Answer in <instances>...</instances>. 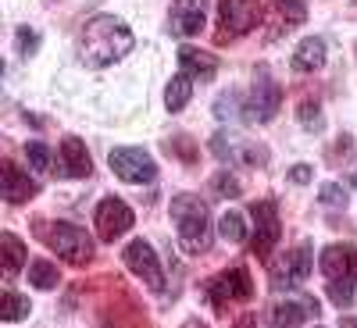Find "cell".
<instances>
[{"label": "cell", "instance_id": "obj_7", "mask_svg": "<svg viewBox=\"0 0 357 328\" xmlns=\"http://www.w3.org/2000/svg\"><path fill=\"white\" fill-rule=\"evenodd\" d=\"M250 214H254V235H250V247L257 257H268L272 253V247L279 243V235H282V225H279V203L275 200H257L250 207Z\"/></svg>", "mask_w": 357, "mask_h": 328}, {"label": "cell", "instance_id": "obj_2", "mask_svg": "<svg viewBox=\"0 0 357 328\" xmlns=\"http://www.w3.org/2000/svg\"><path fill=\"white\" fill-rule=\"evenodd\" d=\"M172 221L178 232V247L190 257H200L211 250V211L197 193H178L172 196Z\"/></svg>", "mask_w": 357, "mask_h": 328}, {"label": "cell", "instance_id": "obj_3", "mask_svg": "<svg viewBox=\"0 0 357 328\" xmlns=\"http://www.w3.org/2000/svg\"><path fill=\"white\" fill-rule=\"evenodd\" d=\"M321 275H325V289L329 300L336 307H350L354 304V286H357V247L354 243H333L321 250Z\"/></svg>", "mask_w": 357, "mask_h": 328}, {"label": "cell", "instance_id": "obj_6", "mask_svg": "<svg viewBox=\"0 0 357 328\" xmlns=\"http://www.w3.org/2000/svg\"><path fill=\"white\" fill-rule=\"evenodd\" d=\"M111 171L122 178V182L139 186V182H154L158 164L143 146H118V150H111Z\"/></svg>", "mask_w": 357, "mask_h": 328}, {"label": "cell", "instance_id": "obj_14", "mask_svg": "<svg viewBox=\"0 0 357 328\" xmlns=\"http://www.w3.org/2000/svg\"><path fill=\"white\" fill-rule=\"evenodd\" d=\"M0 193H4L8 203H25V200L36 196V182L15 161H4L0 164Z\"/></svg>", "mask_w": 357, "mask_h": 328}, {"label": "cell", "instance_id": "obj_22", "mask_svg": "<svg viewBox=\"0 0 357 328\" xmlns=\"http://www.w3.org/2000/svg\"><path fill=\"white\" fill-rule=\"evenodd\" d=\"M218 232H222L225 243H243V240H247V221H243V214L225 211V214L218 218Z\"/></svg>", "mask_w": 357, "mask_h": 328}, {"label": "cell", "instance_id": "obj_13", "mask_svg": "<svg viewBox=\"0 0 357 328\" xmlns=\"http://www.w3.org/2000/svg\"><path fill=\"white\" fill-rule=\"evenodd\" d=\"M311 318H318V304L311 296H301V300L286 296V300L272 304V311H268V328H301Z\"/></svg>", "mask_w": 357, "mask_h": 328}, {"label": "cell", "instance_id": "obj_31", "mask_svg": "<svg viewBox=\"0 0 357 328\" xmlns=\"http://www.w3.org/2000/svg\"><path fill=\"white\" fill-rule=\"evenodd\" d=\"M232 328H254V318H250V314H243V318H240V321H236Z\"/></svg>", "mask_w": 357, "mask_h": 328}, {"label": "cell", "instance_id": "obj_12", "mask_svg": "<svg viewBox=\"0 0 357 328\" xmlns=\"http://www.w3.org/2000/svg\"><path fill=\"white\" fill-rule=\"evenodd\" d=\"M311 275V247L301 243L296 250H286L282 260L272 264V289H293Z\"/></svg>", "mask_w": 357, "mask_h": 328}, {"label": "cell", "instance_id": "obj_11", "mask_svg": "<svg viewBox=\"0 0 357 328\" xmlns=\"http://www.w3.org/2000/svg\"><path fill=\"white\" fill-rule=\"evenodd\" d=\"M279 107H282L279 82L268 75V72H261V79L250 89V100H247V118H250V122H257V125H264V122H272V118L279 114Z\"/></svg>", "mask_w": 357, "mask_h": 328}, {"label": "cell", "instance_id": "obj_23", "mask_svg": "<svg viewBox=\"0 0 357 328\" xmlns=\"http://www.w3.org/2000/svg\"><path fill=\"white\" fill-rule=\"evenodd\" d=\"M57 279H61V275H57V267L50 260H33V264H29V282H33L36 289H54Z\"/></svg>", "mask_w": 357, "mask_h": 328}, {"label": "cell", "instance_id": "obj_29", "mask_svg": "<svg viewBox=\"0 0 357 328\" xmlns=\"http://www.w3.org/2000/svg\"><path fill=\"white\" fill-rule=\"evenodd\" d=\"M301 122H304L307 129L318 125V104H314V100H304V104H301Z\"/></svg>", "mask_w": 357, "mask_h": 328}, {"label": "cell", "instance_id": "obj_24", "mask_svg": "<svg viewBox=\"0 0 357 328\" xmlns=\"http://www.w3.org/2000/svg\"><path fill=\"white\" fill-rule=\"evenodd\" d=\"M0 318H4V321H22V318H29V296L4 292V296H0Z\"/></svg>", "mask_w": 357, "mask_h": 328}, {"label": "cell", "instance_id": "obj_16", "mask_svg": "<svg viewBox=\"0 0 357 328\" xmlns=\"http://www.w3.org/2000/svg\"><path fill=\"white\" fill-rule=\"evenodd\" d=\"M204 29V0H178L172 8V33L197 36Z\"/></svg>", "mask_w": 357, "mask_h": 328}, {"label": "cell", "instance_id": "obj_8", "mask_svg": "<svg viewBox=\"0 0 357 328\" xmlns=\"http://www.w3.org/2000/svg\"><path fill=\"white\" fill-rule=\"evenodd\" d=\"M218 18H222V33L218 40H236V36H243L250 33V29L257 25L261 18V4L257 0H218Z\"/></svg>", "mask_w": 357, "mask_h": 328}, {"label": "cell", "instance_id": "obj_28", "mask_svg": "<svg viewBox=\"0 0 357 328\" xmlns=\"http://www.w3.org/2000/svg\"><path fill=\"white\" fill-rule=\"evenodd\" d=\"M318 200H321V203H333V207H347V193H343L336 182H325L321 193H318Z\"/></svg>", "mask_w": 357, "mask_h": 328}, {"label": "cell", "instance_id": "obj_18", "mask_svg": "<svg viewBox=\"0 0 357 328\" xmlns=\"http://www.w3.org/2000/svg\"><path fill=\"white\" fill-rule=\"evenodd\" d=\"M321 65H325V40L321 36H307L293 50V72H318Z\"/></svg>", "mask_w": 357, "mask_h": 328}, {"label": "cell", "instance_id": "obj_1", "mask_svg": "<svg viewBox=\"0 0 357 328\" xmlns=\"http://www.w3.org/2000/svg\"><path fill=\"white\" fill-rule=\"evenodd\" d=\"M132 33L126 22H118L111 15H93L86 25H82V61L89 68H107L114 61L132 50Z\"/></svg>", "mask_w": 357, "mask_h": 328}, {"label": "cell", "instance_id": "obj_25", "mask_svg": "<svg viewBox=\"0 0 357 328\" xmlns=\"http://www.w3.org/2000/svg\"><path fill=\"white\" fill-rule=\"evenodd\" d=\"M25 157H29V164H33L36 171H47L50 168V150L43 143H25Z\"/></svg>", "mask_w": 357, "mask_h": 328}, {"label": "cell", "instance_id": "obj_30", "mask_svg": "<svg viewBox=\"0 0 357 328\" xmlns=\"http://www.w3.org/2000/svg\"><path fill=\"white\" fill-rule=\"evenodd\" d=\"M289 178H293V182H307V178H311V168H307V164L293 168V171H289Z\"/></svg>", "mask_w": 357, "mask_h": 328}, {"label": "cell", "instance_id": "obj_5", "mask_svg": "<svg viewBox=\"0 0 357 328\" xmlns=\"http://www.w3.org/2000/svg\"><path fill=\"white\" fill-rule=\"evenodd\" d=\"M204 296H207V304H211L218 314L232 304H247L250 296H254V282H250V272L247 267H229V272L215 275L211 282L204 286Z\"/></svg>", "mask_w": 357, "mask_h": 328}, {"label": "cell", "instance_id": "obj_32", "mask_svg": "<svg viewBox=\"0 0 357 328\" xmlns=\"http://www.w3.org/2000/svg\"><path fill=\"white\" fill-rule=\"evenodd\" d=\"M183 328H207V325H204V321H197V318H190V321H186Z\"/></svg>", "mask_w": 357, "mask_h": 328}, {"label": "cell", "instance_id": "obj_9", "mask_svg": "<svg viewBox=\"0 0 357 328\" xmlns=\"http://www.w3.org/2000/svg\"><path fill=\"white\" fill-rule=\"evenodd\" d=\"M93 221H97V235L104 243H114V240H122V235L132 228V207L126 203V200H118V196H104L100 200V207H97V214H93Z\"/></svg>", "mask_w": 357, "mask_h": 328}, {"label": "cell", "instance_id": "obj_19", "mask_svg": "<svg viewBox=\"0 0 357 328\" xmlns=\"http://www.w3.org/2000/svg\"><path fill=\"white\" fill-rule=\"evenodd\" d=\"M61 157H65V175H72V178L89 175V150H86V143L79 136H65Z\"/></svg>", "mask_w": 357, "mask_h": 328}, {"label": "cell", "instance_id": "obj_4", "mask_svg": "<svg viewBox=\"0 0 357 328\" xmlns=\"http://www.w3.org/2000/svg\"><path fill=\"white\" fill-rule=\"evenodd\" d=\"M36 235L50 247L57 250V257L82 267L89 264V257H93V240L86 235V228L72 225V221H36Z\"/></svg>", "mask_w": 357, "mask_h": 328}, {"label": "cell", "instance_id": "obj_26", "mask_svg": "<svg viewBox=\"0 0 357 328\" xmlns=\"http://www.w3.org/2000/svg\"><path fill=\"white\" fill-rule=\"evenodd\" d=\"M15 43H18V54H22V57H29V54H33V50L40 47V36L33 33V29H25V25H22L18 33H15Z\"/></svg>", "mask_w": 357, "mask_h": 328}, {"label": "cell", "instance_id": "obj_15", "mask_svg": "<svg viewBox=\"0 0 357 328\" xmlns=\"http://www.w3.org/2000/svg\"><path fill=\"white\" fill-rule=\"evenodd\" d=\"M268 36H282V33H289V29H296V25H304L307 22V8L301 4V0H275L272 4V11H268Z\"/></svg>", "mask_w": 357, "mask_h": 328}, {"label": "cell", "instance_id": "obj_10", "mask_svg": "<svg viewBox=\"0 0 357 328\" xmlns=\"http://www.w3.org/2000/svg\"><path fill=\"white\" fill-rule=\"evenodd\" d=\"M122 257H126V267L136 275V279H143L146 286H151L154 292H161L165 289V272H161V260H158V253H154V247L146 243V240H132L126 250H122Z\"/></svg>", "mask_w": 357, "mask_h": 328}, {"label": "cell", "instance_id": "obj_17", "mask_svg": "<svg viewBox=\"0 0 357 328\" xmlns=\"http://www.w3.org/2000/svg\"><path fill=\"white\" fill-rule=\"evenodd\" d=\"M178 65H183V72H186L190 79L207 82V79H215V72H218V57L204 54V50H197V47H183V50H178Z\"/></svg>", "mask_w": 357, "mask_h": 328}, {"label": "cell", "instance_id": "obj_20", "mask_svg": "<svg viewBox=\"0 0 357 328\" xmlns=\"http://www.w3.org/2000/svg\"><path fill=\"white\" fill-rule=\"evenodd\" d=\"M190 97H193V79H190L186 72H178V75L168 82V89H165V104H168V111L175 114V111H183V107L190 104Z\"/></svg>", "mask_w": 357, "mask_h": 328}, {"label": "cell", "instance_id": "obj_27", "mask_svg": "<svg viewBox=\"0 0 357 328\" xmlns=\"http://www.w3.org/2000/svg\"><path fill=\"white\" fill-rule=\"evenodd\" d=\"M211 189H218V196H240V182L229 175V171H222V175H215V182H211Z\"/></svg>", "mask_w": 357, "mask_h": 328}, {"label": "cell", "instance_id": "obj_21", "mask_svg": "<svg viewBox=\"0 0 357 328\" xmlns=\"http://www.w3.org/2000/svg\"><path fill=\"white\" fill-rule=\"evenodd\" d=\"M0 247H4V275L15 279L18 267L25 264V243L18 240L15 232H4V235H0Z\"/></svg>", "mask_w": 357, "mask_h": 328}]
</instances>
